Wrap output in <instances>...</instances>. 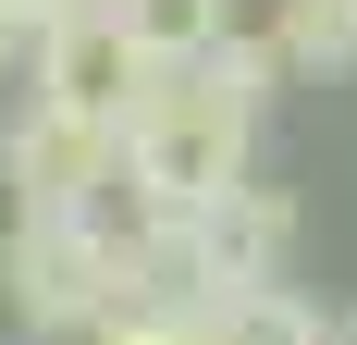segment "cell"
<instances>
[{"mask_svg": "<svg viewBox=\"0 0 357 345\" xmlns=\"http://www.w3.org/2000/svg\"><path fill=\"white\" fill-rule=\"evenodd\" d=\"M111 296H123V235H111V210H37V222H13L0 235V309L25 321V333H86V321H111Z\"/></svg>", "mask_w": 357, "mask_h": 345, "instance_id": "7a4b0ae2", "label": "cell"}, {"mask_svg": "<svg viewBox=\"0 0 357 345\" xmlns=\"http://www.w3.org/2000/svg\"><path fill=\"white\" fill-rule=\"evenodd\" d=\"M333 345H357V309H345V321H333Z\"/></svg>", "mask_w": 357, "mask_h": 345, "instance_id": "7c38bea8", "label": "cell"}, {"mask_svg": "<svg viewBox=\"0 0 357 345\" xmlns=\"http://www.w3.org/2000/svg\"><path fill=\"white\" fill-rule=\"evenodd\" d=\"M259 37L284 50L296 87H345L357 74V0H259Z\"/></svg>", "mask_w": 357, "mask_h": 345, "instance_id": "52a82bcc", "label": "cell"}, {"mask_svg": "<svg viewBox=\"0 0 357 345\" xmlns=\"http://www.w3.org/2000/svg\"><path fill=\"white\" fill-rule=\"evenodd\" d=\"M259 124L210 62H173L148 74L136 111H123V210H210L234 172H259Z\"/></svg>", "mask_w": 357, "mask_h": 345, "instance_id": "6da1fadb", "label": "cell"}, {"mask_svg": "<svg viewBox=\"0 0 357 345\" xmlns=\"http://www.w3.org/2000/svg\"><path fill=\"white\" fill-rule=\"evenodd\" d=\"M185 321H197V345H333L321 296H308L296 272H271V284H210Z\"/></svg>", "mask_w": 357, "mask_h": 345, "instance_id": "8992f818", "label": "cell"}, {"mask_svg": "<svg viewBox=\"0 0 357 345\" xmlns=\"http://www.w3.org/2000/svg\"><path fill=\"white\" fill-rule=\"evenodd\" d=\"M0 185H13V222H37V210H111L123 198V136L86 124V111L25 99L0 124Z\"/></svg>", "mask_w": 357, "mask_h": 345, "instance_id": "3957f363", "label": "cell"}, {"mask_svg": "<svg viewBox=\"0 0 357 345\" xmlns=\"http://www.w3.org/2000/svg\"><path fill=\"white\" fill-rule=\"evenodd\" d=\"M197 222V247H210V284H271L296 272V198L284 185H259V172H234L210 210H185Z\"/></svg>", "mask_w": 357, "mask_h": 345, "instance_id": "5b68a950", "label": "cell"}, {"mask_svg": "<svg viewBox=\"0 0 357 345\" xmlns=\"http://www.w3.org/2000/svg\"><path fill=\"white\" fill-rule=\"evenodd\" d=\"M62 13H74V0H0V25H13V37H37V25H62Z\"/></svg>", "mask_w": 357, "mask_h": 345, "instance_id": "30bf717a", "label": "cell"}, {"mask_svg": "<svg viewBox=\"0 0 357 345\" xmlns=\"http://www.w3.org/2000/svg\"><path fill=\"white\" fill-rule=\"evenodd\" d=\"M13 74H25V37H13V25H0V87H13Z\"/></svg>", "mask_w": 357, "mask_h": 345, "instance_id": "8fae6325", "label": "cell"}, {"mask_svg": "<svg viewBox=\"0 0 357 345\" xmlns=\"http://www.w3.org/2000/svg\"><path fill=\"white\" fill-rule=\"evenodd\" d=\"M74 345H197V321H173V309H111V321H86Z\"/></svg>", "mask_w": 357, "mask_h": 345, "instance_id": "9c48e42d", "label": "cell"}, {"mask_svg": "<svg viewBox=\"0 0 357 345\" xmlns=\"http://www.w3.org/2000/svg\"><path fill=\"white\" fill-rule=\"evenodd\" d=\"M123 13V37L148 50V74H173V62H210L234 25H259V0H111Z\"/></svg>", "mask_w": 357, "mask_h": 345, "instance_id": "ba28073f", "label": "cell"}, {"mask_svg": "<svg viewBox=\"0 0 357 345\" xmlns=\"http://www.w3.org/2000/svg\"><path fill=\"white\" fill-rule=\"evenodd\" d=\"M136 87H148V50L123 37V13H111V0H74L62 25L25 37V99H50V111H86V124H111V136H123Z\"/></svg>", "mask_w": 357, "mask_h": 345, "instance_id": "277c9868", "label": "cell"}]
</instances>
